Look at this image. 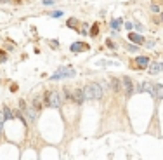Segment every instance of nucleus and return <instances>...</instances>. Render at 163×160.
Here are the masks:
<instances>
[{
    "instance_id": "7ed1b4c3",
    "label": "nucleus",
    "mask_w": 163,
    "mask_h": 160,
    "mask_svg": "<svg viewBox=\"0 0 163 160\" xmlns=\"http://www.w3.org/2000/svg\"><path fill=\"white\" fill-rule=\"evenodd\" d=\"M122 91H123L125 98H130V96L134 94V84H132V80L128 79V77H123V79H122Z\"/></svg>"
},
{
    "instance_id": "423d86ee",
    "label": "nucleus",
    "mask_w": 163,
    "mask_h": 160,
    "mask_svg": "<svg viewBox=\"0 0 163 160\" xmlns=\"http://www.w3.org/2000/svg\"><path fill=\"white\" fill-rule=\"evenodd\" d=\"M147 71H149L151 75H156L158 71H162V64H160V63H149V64H147Z\"/></svg>"
},
{
    "instance_id": "cd10ccee",
    "label": "nucleus",
    "mask_w": 163,
    "mask_h": 160,
    "mask_svg": "<svg viewBox=\"0 0 163 160\" xmlns=\"http://www.w3.org/2000/svg\"><path fill=\"white\" fill-rule=\"evenodd\" d=\"M160 64H162V70H163V63H160Z\"/></svg>"
},
{
    "instance_id": "f257e3e1",
    "label": "nucleus",
    "mask_w": 163,
    "mask_h": 160,
    "mask_svg": "<svg viewBox=\"0 0 163 160\" xmlns=\"http://www.w3.org/2000/svg\"><path fill=\"white\" fill-rule=\"evenodd\" d=\"M83 96L85 99H101L102 98V89L99 84H89L83 89Z\"/></svg>"
},
{
    "instance_id": "c85d7f7f",
    "label": "nucleus",
    "mask_w": 163,
    "mask_h": 160,
    "mask_svg": "<svg viewBox=\"0 0 163 160\" xmlns=\"http://www.w3.org/2000/svg\"><path fill=\"white\" fill-rule=\"evenodd\" d=\"M162 19H163V12H162Z\"/></svg>"
},
{
    "instance_id": "2eb2a0df",
    "label": "nucleus",
    "mask_w": 163,
    "mask_h": 160,
    "mask_svg": "<svg viewBox=\"0 0 163 160\" xmlns=\"http://www.w3.org/2000/svg\"><path fill=\"white\" fill-rule=\"evenodd\" d=\"M122 23H123L122 19H113L111 21V28H113V30H118V28L122 26Z\"/></svg>"
},
{
    "instance_id": "9b49d317",
    "label": "nucleus",
    "mask_w": 163,
    "mask_h": 160,
    "mask_svg": "<svg viewBox=\"0 0 163 160\" xmlns=\"http://www.w3.org/2000/svg\"><path fill=\"white\" fill-rule=\"evenodd\" d=\"M135 63H137V66H139V68H142V70H144L146 66L149 64V59H147L146 56H139V58L135 59Z\"/></svg>"
},
{
    "instance_id": "b1692460",
    "label": "nucleus",
    "mask_w": 163,
    "mask_h": 160,
    "mask_svg": "<svg viewBox=\"0 0 163 160\" xmlns=\"http://www.w3.org/2000/svg\"><path fill=\"white\" fill-rule=\"evenodd\" d=\"M43 4H45V5H52V4H54V0H43Z\"/></svg>"
},
{
    "instance_id": "f3484780",
    "label": "nucleus",
    "mask_w": 163,
    "mask_h": 160,
    "mask_svg": "<svg viewBox=\"0 0 163 160\" xmlns=\"http://www.w3.org/2000/svg\"><path fill=\"white\" fill-rule=\"evenodd\" d=\"M33 108H36L38 111L42 110V103H40V99H38V98H35V99H33Z\"/></svg>"
},
{
    "instance_id": "9d476101",
    "label": "nucleus",
    "mask_w": 163,
    "mask_h": 160,
    "mask_svg": "<svg viewBox=\"0 0 163 160\" xmlns=\"http://www.w3.org/2000/svg\"><path fill=\"white\" fill-rule=\"evenodd\" d=\"M24 113L28 115V120H30V122H35L38 110H36V108H26V110H24Z\"/></svg>"
},
{
    "instance_id": "1a4fd4ad",
    "label": "nucleus",
    "mask_w": 163,
    "mask_h": 160,
    "mask_svg": "<svg viewBox=\"0 0 163 160\" xmlns=\"http://www.w3.org/2000/svg\"><path fill=\"white\" fill-rule=\"evenodd\" d=\"M153 89H154V84H151V82H142V85H141V92L153 94Z\"/></svg>"
},
{
    "instance_id": "39448f33",
    "label": "nucleus",
    "mask_w": 163,
    "mask_h": 160,
    "mask_svg": "<svg viewBox=\"0 0 163 160\" xmlns=\"http://www.w3.org/2000/svg\"><path fill=\"white\" fill-rule=\"evenodd\" d=\"M71 99L82 104V103L85 101V96H83V91H82V89H75V91H71Z\"/></svg>"
},
{
    "instance_id": "412c9836",
    "label": "nucleus",
    "mask_w": 163,
    "mask_h": 160,
    "mask_svg": "<svg viewBox=\"0 0 163 160\" xmlns=\"http://www.w3.org/2000/svg\"><path fill=\"white\" fill-rule=\"evenodd\" d=\"M125 47H127V51H130V52H135V51H137L135 45H125Z\"/></svg>"
},
{
    "instance_id": "aec40b11",
    "label": "nucleus",
    "mask_w": 163,
    "mask_h": 160,
    "mask_svg": "<svg viewBox=\"0 0 163 160\" xmlns=\"http://www.w3.org/2000/svg\"><path fill=\"white\" fill-rule=\"evenodd\" d=\"M5 59H7V54H5V51H0V63H4Z\"/></svg>"
},
{
    "instance_id": "4468645a",
    "label": "nucleus",
    "mask_w": 163,
    "mask_h": 160,
    "mask_svg": "<svg viewBox=\"0 0 163 160\" xmlns=\"http://www.w3.org/2000/svg\"><path fill=\"white\" fill-rule=\"evenodd\" d=\"M2 115H4V119H7V120H11V119H14V117H16V115H14V113H12L9 108H7V106H4V110H2Z\"/></svg>"
},
{
    "instance_id": "a878e982",
    "label": "nucleus",
    "mask_w": 163,
    "mask_h": 160,
    "mask_svg": "<svg viewBox=\"0 0 163 160\" xmlns=\"http://www.w3.org/2000/svg\"><path fill=\"white\" fill-rule=\"evenodd\" d=\"M51 45H52V47H59V44H57V40H52V42H51Z\"/></svg>"
},
{
    "instance_id": "5701e85b",
    "label": "nucleus",
    "mask_w": 163,
    "mask_h": 160,
    "mask_svg": "<svg viewBox=\"0 0 163 160\" xmlns=\"http://www.w3.org/2000/svg\"><path fill=\"white\" fill-rule=\"evenodd\" d=\"M135 28H137V30H139V31H142V30H144V28H142V24H141V23H135Z\"/></svg>"
},
{
    "instance_id": "f8f14e48",
    "label": "nucleus",
    "mask_w": 163,
    "mask_h": 160,
    "mask_svg": "<svg viewBox=\"0 0 163 160\" xmlns=\"http://www.w3.org/2000/svg\"><path fill=\"white\" fill-rule=\"evenodd\" d=\"M89 49V45L87 44H73L71 45V51L73 52H78V51H87Z\"/></svg>"
},
{
    "instance_id": "4be33fe9",
    "label": "nucleus",
    "mask_w": 163,
    "mask_h": 160,
    "mask_svg": "<svg viewBox=\"0 0 163 160\" xmlns=\"http://www.w3.org/2000/svg\"><path fill=\"white\" fill-rule=\"evenodd\" d=\"M106 45H108V47H111V49H115V44H113L111 40H106Z\"/></svg>"
},
{
    "instance_id": "ddd939ff",
    "label": "nucleus",
    "mask_w": 163,
    "mask_h": 160,
    "mask_svg": "<svg viewBox=\"0 0 163 160\" xmlns=\"http://www.w3.org/2000/svg\"><path fill=\"white\" fill-rule=\"evenodd\" d=\"M128 40H132V42H135V44H137V45H139V44H142V42H144V39H142V37H141V35H137V33H130V35H128Z\"/></svg>"
},
{
    "instance_id": "20e7f679",
    "label": "nucleus",
    "mask_w": 163,
    "mask_h": 160,
    "mask_svg": "<svg viewBox=\"0 0 163 160\" xmlns=\"http://www.w3.org/2000/svg\"><path fill=\"white\" fill-rule=\"evenodd\" d=\"M68 77H75V70L71 68H61L59 71H56L51 77V80H59V79H68Z\"/></svg>"
},
{
    "instance_id": "a211bd4d",
    "label": "nucleus",
    "mask_w": 163,
    "mask_h": 160,
    "mask_svg": "<svg viewBox=\"0 0 163 160\" xmlns=\"http://www.w3.org/2000/svg\"><path fill=\"white\" fill-rule=\"evenodd\" d=\"M68 26H71V28H76V26H78V19H75V18L68 19Z\"/></svg>"
},
{
    "instance_id": "393cba45",
    "label": "nucleus",
    "mask_w": 163,
    "mask_h": 160,
    "mask_svg": "<svg viewBox=\"0 0 163 160\" xmlns=\"http://www.w3.org/2000/svg\"><path fill=\"white\" fill-rule=\"evenodd\" d=\"M146 47H149V49L154 47V42H146Z\"/></svg>"
},
{
    "instance_id": "6ab92c4d",
    "label": "nucleus",
    "mask_w": 163,
    "mask_h": 160,
    "mask_svg": "<svg viewBox=\"0 0 163 160\" xmlns=\"http://www.w3.org/2000/svg\"><path fill=\"white\" fill-rule=\"evenodd\" d=\"M63 14H64L63 11H54V12H51V16H52V18H61Z\"/></svg>"
},
{
    "instance_id": "bb28decb",
    "label": "nucleus",
    "mask_w": 163,
    "mask_h": 160,
    "mask_svg": "<svg viewBox=\"0 0 163 160\" xmlns=\"http://www.w3.org/2000/svg\"><path fill=\"white\" fill-rule=\"evenodd\" d=\"M14 2H16V4H21V0H14Z\"/></svg>"
},
{
    "instance_id": "0eeeda50",
    "label": "nucleus",
    "mask_w": 163,
    "mask_h": 160,
    "mask_svg": "<svg viewBox=\"0 0 163 160\" xmlns=\"http://www.w3.org/2000/svg\"><path fill=\"white\" fill-rule=\"evenodd\" d=\"M111 82V89L115 91V92H122V79H113L109 80Z\"/></svg>"
},
{
    "instance_id": "dca6fc26",
    "label": "nucleus",
    "mask_w": 163,
    "mask_h": 160,
    "mask_svg": "<svg viewBox=\"0 0 163 160\" xmlns=\"http://www.w3.org/2000/svg\"><path fill=\"white\" fill-rule=\"evenodd\" d=\"M97 33H99V24H94L90 30V37H97Z\"/></svg>"
},
{
    "instance_id": "f03ea898",
    "label": "nucleus",
    "mask_w": 163,
    "mask_h": 160,
    "mask_svg": "<svg viewBox=\"0 0 163 160\" xmlns=\"http://www.w3.org/2000/svg\"><path fill=\"white\" fill-rule=\"evenodd\" d=\"M45 104L51 106V108H59L61 106V98H59V92L56 91H49L45 94Z\"/></svg>"
},
{
    "instance_id": "6e6552de",
    "label": "nucleus",
    "mask_w": 163,
    "mask_h": 160,
    "mask_svg": "<svg viewBox=\"0 0 163 160\" xmlns=\"http://www.w3.org/2000/svg\"><path fill=\"white\" fill-rule=\"evenodd\" d=\"M153 96H154L156 99H163V85H162V84H154Z\"/></svg>"
}]
</instances>
